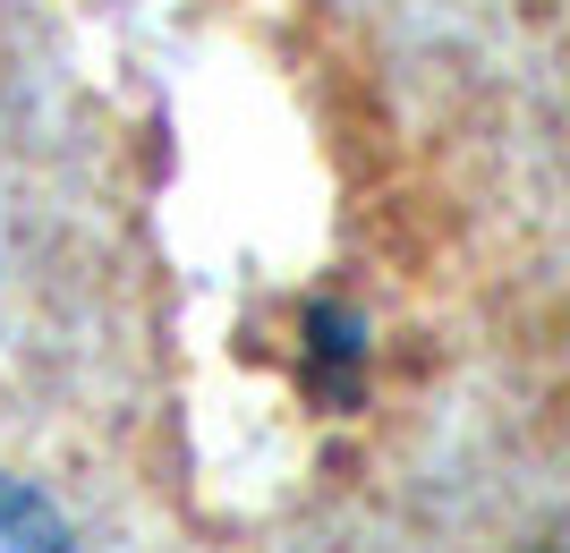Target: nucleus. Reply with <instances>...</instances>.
I'll return each instance as SVG.
<instances>
[{
    "mask_svg": "<svg viewBox=\"0 0 570 553\" xmlns=\"http://www.w3.org/2000/svg\"><path fill=\"white\" fill-rule=\"evenodd\" d=\"M0 553H69L60 511H51L35 485H18V477H0Z\"/></svg>",
    "mask_w": 570,
    "mask_h": 553,
    "instance_id": "nucleus-1",
    "label": "nucleus"
}]
</instances>
